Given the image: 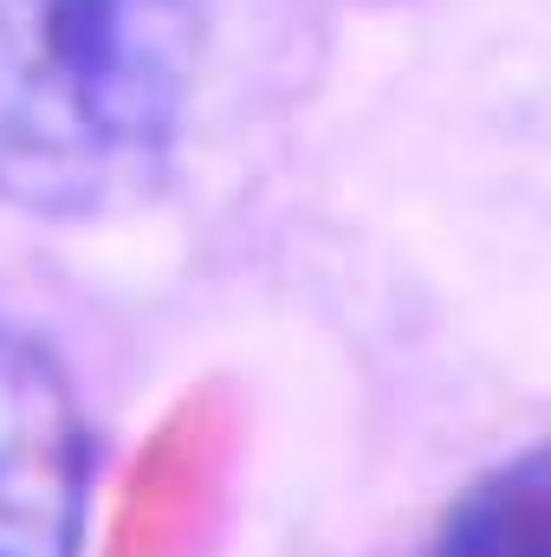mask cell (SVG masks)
Instances as JSON below:
<instances>
[{
	"instance_id": "2",
	"label": "cell",
	"mask_w": 551,
	"mask_h": 557,
	"mask_svg": "<svg viewBox=\"0 0 551 557\" xmlns=\"http://www.w3.org/2000/svg\"><path fill=\"white\" fill-rule=\"evenodd\" d=\"M85 519V421L39 344L0 324V557H72Z\"/></svg>"
},
{
	"instance_id": "1",
	"label": "cell",
	"mask_w": 551,
	"mask_h": 557,
	"mask_svg": "<svg viewBox=\"0 0 551 557\" xmlns=\"http://www.w3.org/2000/svg\"><path fill=\"white\" fill-rule=\"evenodd\" d=\"M208 0H0V201L91 221L143 201L182 137Z\"/></svg>"
},
{
	"instance_id": "3",
	"label": "cell",
	"mask_w": 551,
	"mask_h": 557,
	"mask_svg": "<svg viewBox=\"0 0 551 557\" xmlns=\"http://www.w3.org/2000/svg\"><path fill=\"white\" fill-rule=\"evenodd\" d=\"M428 557H551V441L480 473L448 506Z\"/></svg>"
}]
</instances>
